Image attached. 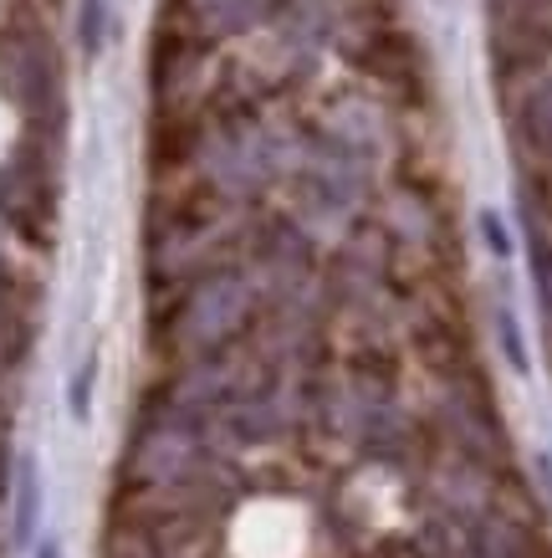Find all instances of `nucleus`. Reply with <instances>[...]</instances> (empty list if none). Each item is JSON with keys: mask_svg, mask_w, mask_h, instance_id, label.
I'll list each match as a JSON object with an SVG mask.
<instances>
[{"mask_svg": "<svg viewBox=\"0 0 552 558\" xmlns=\"http://www.w3.org/2000/svg\"><path fill=\"white\" fill-rule=\"evenodd\" d=\"M36 518H41V472H36V457H21L16 472V543L36 538Z\"/></svg>", "mask_w": 552, "mask_h": 558, "instance_id": "nucleus-1", "label": "nucleus"}, {"mask_svg": "<svg viewBox=\"0 0 552 558\" xmlns=\"http://www.w3.org/2000/svg\"><path fill=\"white\" fill-rule=\"evenodd\" d=\"M522 129L542 154H552V83H542L532 98L522 102Z\"/></svg>", "mask_w": 552, "mask_h": 558, "instance_id": "nucleus-2", "label": "nucleus"}, {"mask_svg": "<svg viewBox=\"0 0 552 558\" xmlns=\"http://www.w3.org/2000/svg\"><path fill=\"white\" fill-rule=\"evenodd\" d=\"M83 51L87 57L102 51V0H83Z\"/></svg>", "mask_w": 552, "mask_h": 558, "instance_id": "nucleus-3", "label": "nucleus"}, {"mask_svg": "<svg viewBox=\"0 0 552 558\" xmlns=\"http://www.w3.org/2000/svg\"><path fill=\"white\" fill-rule=\"evenodd\" d=\"M93 379H98V359H87L83 369H77V379H72V415H77V421H87V395H93Z\"/></svg>", "mask_w": 552, "mask_h": 558, "instance_id": "nucleus-4", "label": "nucleus"}, {"mask_svg": "<svg viewBox=\"0 0 552 558\" xmlns=\"http://www.w3.org/2000/svg\"><path fill=\"white\" fill-rule=\"evenodd\" d=\"M502 343H506V359L517 369H527V349H522V333H517V323H512V313H502Z\"/></svg>", "mask_w": 552, "mask_h": 558, "instance_id": "nucleus-5", "label": "nucleus"}, {"mask_svg": "<svg viewBox=\"0 0 552 558\" xmlns=\"http://www.w3.org/2000/svg\"><path fill=\"white\" fill-rule=\"evenodd\" d=\"M481 231H486V241H491V252H496V256H512V241H506L502 220L491 216V210H486V216H481Z\"/></svg>", "mask_w": 552, "mask_h": 558, "instance_id": "nucleus-6", "label": "nucleus"}, {"mask_svg": "<svg viewBox=\"0 0 552 558\" xmlns=\"http://www.w3.org/2000/svg\"><path fill=\"white\" fill-rule=\"evenodd\" d=\"M36 558H57V543H41V548H36Z\"/></svg>", "mask_w": 552, "mask_h": 558, "instance_id": "nucleus-7", "label": "nucleus"}]
</instances>
